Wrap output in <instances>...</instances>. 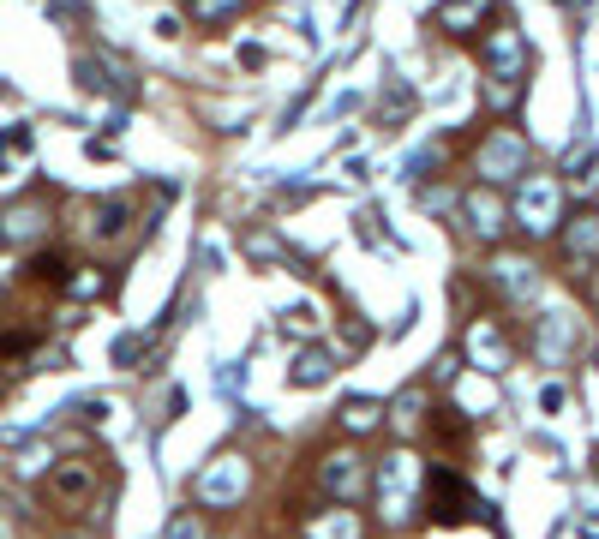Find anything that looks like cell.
<instances>
[{
	"instance_id": "6da1fadb",
	"label": "cell",
	"mask_w": 599,
	"mask_h": 539,
	"mask_svg": "<svg viewBox=\"0 0 599 539\" xmlns=\"http://www.w3.org/2000/svg\"><path fill=\"white\" fill-rule=\"evenodd\" d=\"M426 504H432V522H492V510L474 498V486L456 468H432L426 474Z\"/></svg>"
},
{
	"instance_id": "7a4b0ae2",
	"label": "cell",
	"mask_w": 599,
	"mask_h": 539,
	"mask_svg": "<svg viewBox=\"0 0 599 539\" xmlns=\"http://www.w3.org/2000/svg\"><path fill=\"white\" fill-rule=\"evenodd\" d=\"M48 498H54V510H66V516L90 510V498H96V468H90V462H60V468H48Z\"/></svg>"
},
{
	"instance_id": "3957f363",
	"label": "cell",
	"mask_w": 599,
	"mask_h": 539,
	"mask_svg": "<svg viewBox=\"0 0 599 539\" xmlns=\"http://www.w3.org/2000/svg\"><path fill=\"white\" fill-rule=\"evenodd\" d=\"M516 216H522L528 234H552V228H558V186H552L546 174H528V186H522V198H516Z\"/></svg>"
},
{
	"instance_id": "277c9868",
	"label": "cell",
	"mask_w": 599,
	"mask_h": 539,
	"mask_svg": "<svg viewBox=\"0 0 599 539\" xmlns=\"http://www.w3.org/2000/svg\"><path fill=\"white\" fill-rule=\"evenodd\" d=\"M240 492H246V462H240V456H216V462L198 474V486H192L198 504H234Z\"/></svg>"
},
{
	"instance_id": "5b68a950",
	"label": "cell",
	"mask_w": 599,
	"mask_h": 539,
	"mask_svg": "<svg viewBox=\"0 0 599 539\" xmlns=\"http://www.w3.org/2000/svg\"><path fill=\"white\" fill-rule=\"evenodd\" d=\"M378 492H384V522L390 528H402L408 516H414V456H390L384 462V480H378Z\"/></svg>"
},
{
	"instance_id": "8992f818",
	"label": "cell",
	"mask_w": 599,
	"mask_h": 539,
	"mask_svg": "<svg viewBox=\"0 0 599 539\" xmlns=\"http://www.w3.org/2000/svg\"><path fill=\"white\" fill-rule=\"evenodd\" d=\"M480 174H492V180L528 174V144H522L516 132H492V138L480 144Z\"/></svg>"
},
{
	"instance_id": "52a82bcc",
	"label": "cell",
	"mask_w": 599,
	"mask_h": 539,
	"mask_svg": "<svg viewBox=\"0 0 599 539\" xmlns=\"http://www.w3.org/2000/svg\"><path fill=\"white\" fill-rule=\"evenodd\" d=\"M318 480H324V492H336L342 504H348V498H360V486H366V474H360V456H354V450H336V456H324Z\"/></svg>"
},
{
	"instance_id": "ba28073f",
	"label": "cell",
	"mask_w": 599,
	"mask_h": 539,
	"mask_svg": "<svg viewBox=\"0 0 599 539\" xmlns=\"http://www.w3.org/2000/svg\"><path fill=\"white\" fill-rule=\"evenodd\" d=\"M570 348H576V318H570V312H546V318H540V360L558 366Z\"/></svg>"
},
{
	"instance_id": "9c48e42d",
	"label": "cell",
	"mask_w": 599,
	"mask_h": 539,
	"mask_svg": "<svg viewBox=\"0 0 599 539\" xmlns=\"http://www.w3.org/2000/svg\"><path fill=\"white\" fill-rule=\"evenodd\" d=\"M492 282H498L504 294H516V300H534V294H540V276H534V264H522V258H498V264H492Z\"/></svg>"
},
{
	"instance_id": "30bf717a",
	"label": "cell",
	"mask_w": 599,
	"mask_h": 539,
	"mask_svg": "<svg viewBox=\"0 0 599 539\" xmlns=\"http://www.w3.org/2000/svg\"><path fill=\"white\" fill-rule=\"evenodd\" d=\"M468 348H474V360H480L486 372H504V366H510V348H504V336H498L492 324H474V330H468Z\"/></svg>"
},
{
	"instance_id": "8fae6325",
	"label": "cell",
	"mask_w": 599,
	"mask_h": 539,
	"mask_svg": "<svg viewBox=\"0 0 599 539\" xmlns=\"http://www.w3.org/2000/svg\"><path fill=\"white\" fill-rule=\"evenodd\" d=\"M324 378H330V354H324V348H306V354L294 360V384H300V390H318Z\"/></svg>"
},
{
	"instance_id": "7c38bea8",
	"label": "cell",
	"mask_w": 599,
	"mask_h": 539,
	"mask_svg": "<svg viewBox=\"0 0 599 539\" xmlns=\"http://www.w3.org/2000/svg\"><path fill=\"white\" fill-rule=\"evenodd\" d=\"M480 12H486V0H444V6H438V24L462 36V30H468V24L480 18Z\"/></svg>"
},
{
	"instance_id": "4fadbf2b",
	"label": "cell",
	"mask_w": 599,
	"mask_h": 539,
	"mask_svg": "<svg viewBox=\"0 0 599 539\" xmlns=\"http://www.w3.org/2000/svg\"><path fill=\"white\" fill-rule=\"evenodd\" d=\"M468 216H474V228H480L486 240L504 228V204H498V198H480V192H474V198H468Z\"/></svg>"
},
{
	"instance_id": "5bb4252c",
	"label": "cell",
	"mask_w": 599,
	"mask_h": 539,
	"mask_svg": "<svg viewBox=\"0 0 599 539\" xmlns=\"http://www.w3.org/2000/svg\"><path fill=\"white\" fill-rule=\"evenodd\" d=\"M564 246L582 252V258H594V252H599V216H576L570 234H564Z\"/></svg>"
},
{
	"instance_id": "9a60e30c",
	"label": "cell",
	"mask_w": 599,
	"mask_h": 539,
	"mask_svg": "<svg viewBox=\"0 0 599 539\" xmlns=\"http://www.w3.org/2000/svg\"><path fill=\"white\" fill-rule=\"evenodd\" d=\"M126 216H132V204H126V198H108V204L96 210V234H102V240L126 234Z\"/></svg>"
},
{
	"instance_id": "2e32d148",
	"label": "cell",
	"mask_w": 599,
	"mask_h": 539,
	"mask_svg": "<svg viewBox=\"0 0 599 539\" xmlns=\"http://www.w3.org/2000/svg\"><path fill=\"white\" fill-rule=\"evenodd\" d=\"M432 438H438V444H462V438H468V420H462L456 408H438V414H432Z\"/></svg>"
},
{
	"instance_id": "e0dca14e",
	"label": "cell",
	"mask_w": 599,
	"mask_h": 539,
	"mask_svg": "<svg viewBox=\"0 0 599 539\" xmlns=\"http://www.w3.org/2000/svg\"><path fill=\"white\" fill-rule=\"evenodd\" d=\"M30 276L48 282V288H66V258H60V252H42V258H30Z\"/></svg>"
},
{
	"instance_id": "ac0fdd59",
	"label": "cell",
	"mask_w": 599,
	"mask_h": 539,
	"mask_svg": "<svg viewBox=\"0 0 599 539\" xmlns=\"http://www.w3.org/2000/svg\"><path fill=\"white\" fill-rule=\"evenodd\" d=\"M30 234H42V210H30V204H24V210H12V216H6V240H30Z\"/></svg>"
},
{
	"instance_id": "d6986e66",
	"label": "cell",
	"mask_w": 599,
	"mask_h": 539,
	"mask_svg": "<svg viewBox=\"0 0 599 539\" xmlns=\"http://www.w3.org/2000/svg\"><path fill=\"white\" fill-rule=\"evenodd\" d=\"M342 426H348V432H372V426H378V402H366V396L348 402V408H342Z\"/></svg>"
},
{
	"instance_id": "ffe728a7",
	"label": "cell",
	"mask_w": 599,
	"mask_h": 539,
	"mask_svg": "<svg viewBox=\"0 0 599 539\" xmlns=\"http://www.w3.org/2000/svg\"><path fill=\"white\" fill-rule=\"evenodd\" d=\"M312 539H360V528H354V516H324V522H312Z\"/></svg>"
},
{
	"instance_id": "44dd1931",
	"label": "cell",
	"mask_w": 599,
	"mask_h": 539,
	"mask_svg": "<svg viewBox=\"0 0 599 539\" xmlns=\"http://www.w3.org/2000/svg\"><path fill=\"white\" fill-rule=\"evenodd\" d=\"M186 6H192V18H198V24H216V18L240 12V0H186Z\"/></svg>"
},
{
	"instance_id": "7402d4cb",
	"label": "cell",
	"mask_w": 599,
	"mask_h": 539,
	"mask_svg": "<svg viewBox=\"0 0 599 539\" xmlns=\"http://www.w3.org/2000/svg\"><path fill=\"white\" fill-rule=\"evenodd\" d=\"M282 324H288V330H300V336H312V330H318V312H312V306H294Z\"/></svg>"
},
{
	"instance_id": "603a6c76",
	"label": "cell",
	"mask_w": 599,
	"mask_h": 539,
	"mask_svg": "<svg viewBox=\"0 0 599 539\" xmlns=\"http://www.w3.org/2000/svg\"><path fill=\"white\" fill-rule=\"evenodd\" d=\"M168 539H204V528H198V516H180V522L168 528Z\"/></svg>"
},
{
	"instance_id": "cb8c5ba5",
	"label": "cell",
	"mask_w": 599,
	"mask_h": 539,
	"mask_svg": "<svg viewBox=\"0 0 599 539\" xmlns=\"http://www.w3.org/2000/svg\"><path fill=\"white\" fill-rule=\"evenodd\" d=\"M594 294H599V282H594Z\"/></svg>"
},
{
	"instance_id": "d4e9b609",
	"label": "cell",
	"mask_w": 599,
	"mask_h": 539,
	"mask_svg": "<svg viewBox=\"0 0 599 539\" xmlns=\"http://www.w3.org/2000/svg\"><path fill=\"white\" fill-rule=\"evenodd\" d=\"M588 539H599V534H588Z\"/></svg>"
},
{
	"instance_id": "484cf974",
	"label": "cell",
	"mask_w": 599,
	"mask_h": 539,
	"mask_svg": "<svg viewBox=\"0 0 599 539\" xmlns=\"http://www.w3.org/2000/svg\"><path fill=\"white\" fill-rule=\"evenodd\" d=\"M0 390H6V384H0Z\"/></svg>"
}]
</instances>
